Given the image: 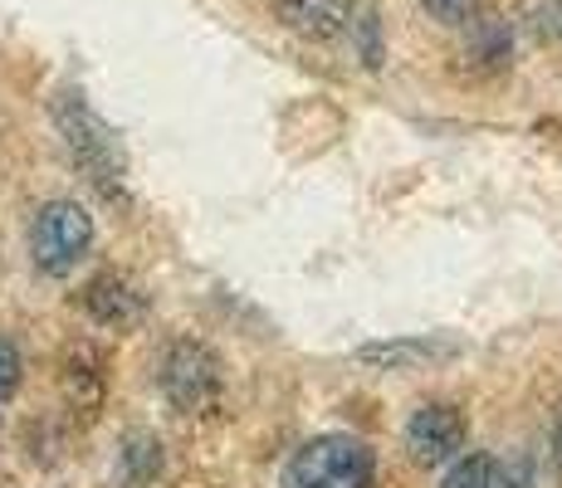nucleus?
Segmentation results:
<instances>
[{
    "label": "nucleus",
    "instance_id": "f257e3e1",
    "mask_svg": "<svg viewBox=\"0 0 562 488\" xmlns=\"http://www.w3.org/2000/svg\"><path fill=\"white\" fill-rule=\"evenodd\" d=\"M49 117H54V127H59L64 147H69L74 167H79L108 201H123V177H127L123 147H117L113 127L89 107V98L79 89H59L49 98Z\"/></svg>",
    "mask_w": 562,
    "mask_h": 488
},
{
    "label": "nucleus",
    "instance_id": "f03ea898",
    "mask_svg": "<svg viewBox=\"0 0 562 488\" xmlns=\"http://www.w3.org/2000/svg\"><path fill=\"white\" fill-rule=\"evenodd\" d=\"M279 488H376V459L352 435H318L289 454Z\"/></svg>",
    "mask_w": 562,
    "mask_h": 488
},
{
    "label": "nucleus",
    "instance_id": "7ed1b4c3",
    "mask_svg": "<svg viewBox=\"0 0 562 488\" xmlns=\"http://www.w3.org/2000/svg\"><path fill=\"white\" fill-rule=\"evenodd\" d=\"M161 396L171 410L181 416H211L225 396V376H221V356L201 342H171L161 356Z\"/></svg>",
    "mask_w": 562,
    "mask_h": 488
},
{
    "label": "nucleus",
    "instance_id": "20e7f679",
    "mask_svg": "<svg viewBox=\"0 0 562 488\" xmlns=\"http://www.w3.org/2000/svg\"><path fill=\"white\" fill-rule=\"evenodd\" d=\"M93 249V215L74 201H49L30 230V259L40 274L64 279Z\"/></svg>",
    "mask_w": 562,
    "mask_h": 488
},
{
    "label": "nucleus",
    "instance_id": "39448f33",
    "mask_svg": "<svg viewBox=\"0 0 562 488\" xmlns=\"http://www.w3.org/2000/svg\"><path fill=\"white\" fill-rule=\"evenodd\" d=\"M464 440H470V425L456 406L446 400H430V406H416L406 420V450L420 469H436V464L460 459Z\"/></svg>",
    "mask_w": 562,
    "mask_h": 488
},
{
    "label": "nucleus",
    "instance_id": "423d86ee",
    "mask_svg": "<svg viewBox=\"0 0 562 488\" xmlns=\"http://www.w3.org/2000/svg\"><path fill=\"white\" fill-rule=\"evenodd\" d=\"M83 308H89V318L99 322L108 332H127L137 328V322L147 318V298L127 284L123 274H99L83 284Z\"/></svg>",
    "mask_w": 562,
    "mask_h": 488
},
{
    "label": "nucleus",
    "instance_id": "0eeeda50",
    "mask_svg": "<svg viewBox=\"0 0 562 488\" xmlns=\"http://www.w3.org/2000/svg\"><path fill=\"white\" fill-rule=\"evenodd\" d=\"M464 342L456 338H392V342H367L358 347V362L382 366V372H416V366H436L460 356Z\"/></svg>",
    "mask_w": 562,
    "mask_h": 488
},
{
    "label": "nucleus",
    "instance_id": "6e6552de",
    "mask_svg": "<svg viewBox=\"0 0 562 488\" xmlns=\"http://www.w3.org/2000/svg\"><path fill=\"white\" fill-rule=\"evenodd\" d=\"M279 20L304 39H338L352 30V0H279Z\"/></svg>",
    "mask_w": 562,
    "mask_h": 488
},
{
    "label": "nucleus",
    "instance_id": "1a4fd4ad",
    "mask_svg": "<svg viewBox=\"0 0 562 488\" xmlns=\"http://www.w3.org/2000/svg\"><path fill=\"white\" fill-rule=\"evenodd\" d=\"M117 479L123 488H153L161 479V440L147 430H133L117 444Z\"/></svg>",
    "mask_w": 562,
    "mask_h": 488
},
{
    "label": "nucleus",
    "instance_id": "9d476101",
    "mask_svg": "<svg viewBox=\"0 0 562 488\" xmlns=\"http://www.w3.org/2000/svg\"><path fill=\"white\" fill-rule=\"evenodd\" d=\"M509 54H514V35H509V25H504L499 15L470 20V59L480 64V69H504Z\"/></svg>",
    "mask_w": 562,
    "mask_h": 488
},
{
    "label": "nucleus",
    "instance_id": "9b49d317",
    "mask_svg": "<svg viewBox=\"0 0 562 488\" xmlns=\"http://www.w3.org/2000/svg\"><path fill=\"white\" fill-rule=\"evenodd\" d=\"M440 488H494V459L490 454H464V459H456V469L446 474Z\"/></svg>",
    "mask_w": 562,
    "mask_h": 488
},
{
    "label": "nucleus",
    "instance_id": "f8f14e48",
    "mask_svg": "<svg viewBox=\"0 0 562 488\" xmlns=\"http://www.w3.org/2000/svg\"><path fill=\"white\" fill-rule=\"evenodd\" d=\"M352 30H358V54L367 69H376V64L386 59V39H382V15L376 10H362L358 20H352Z\"/></svg>",
    "mask_w": 562,
    "mask_h": 488
},
{
    "label": "nucleus",
    "instance_id": "ddd939ff",
    "mask_svg": "<svg viewBox=\"0 0 562 488\" xmlns=\"http://www.w3.org/2000/svg\"><path fill=\"white\" fill-rule=\"evenodd\" d=\"M494 488H538L533 459L528 454H509V459L494 464Z\"/></svg>",
    "mask_w": 562,
    "mask_h": 488
},
{
    "label": "nucleus",
    "instance_id": "4468645a",
    "mask_svg": "<svg viewBox=\"0 0 562 488\" xmlns=\"http://www.w3.org/2000/svg\"><path fill=\"white\" fill-rule=\"evenodd\" d=\"M20 376H25V362H20V347L10 338H0V406L20 390Z\"/></svg>",
    "mask_w": 562,
    "mask_h": 488
},
{
    "label": "nucleus",
    "instance_id": "2eb2a0df",
    "mask_svg": "<svg viewBox=\"0 0 562 488\" xmlns=\"http://www.w3.org/2000/svg\"><path fill=\"white\" fill-rule=\"evenodd\" d=\"M420 5H426V15L436 20V25H450V30L474 20V0H420Z\"/></svg>",
    "mask_w": 562,
    "mask_h": 488
},
{
    "label": "nucleus",
    "instance_id": "dca6fc26",
    "mask_svg": "<svg viewBox=\"0 0 562 488\" xmlns=\"http://www.w3.org/2000/svg\"><path fill=\"white\" fill-rule=\"evenodd\" d=\"M553 444H558V459H562V410H558V425H553Z\"/></svg>",
    "mask_w": 562,
    "mask_h": 488
}]
</instances>
